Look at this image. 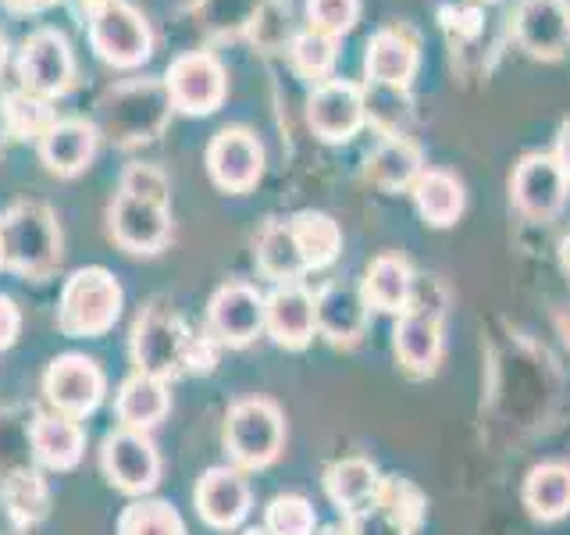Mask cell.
Returning a JSON list of instances; mask_svg holds the SVG:
<instances>
[{
  "label": "cell",
  "instance_id": "6da1fadb",
  "mask_svg": "<svg viewBox=\"0 0 570 535\" xmlns=\"http://www.w3.org/2000/svg\"><path fill=\"white\" fill-rule=\"evenodd\" d=\"M132 361L142 374L168 382L186 371H210L214 347L207 335H193L183 318L171 314L165 303H150L136 318L132 329Z\"/></svg>",
  "mask_w": 570,
  "mask_h": 535
},
{
  "label": "cell",
  "instance_id": "7a4b0ae2",
  "mask_svg": "<svg viewBox=\"0 0 570 535\" xmlns=\"http://www.w3.org/2000/svg\"><path fill=\"white\" fill-rule=\"evenodd\" d=\"M4 268H14L18 275L43 282L58 272L61 264V228L53 211L40 201H18L4 218Z\"/></svg>",
  "mask_w": 570,
  "mask_h": 535
},
{
  "label": "cell",
  "instance_id": "3957f363",
  "mask_svg": "<svg viewBox=\"0 0 570 535\" xmlns=\"http://www.w3.org/2000/svg\"><path fill=\"white\" fill-rule=\"evenodd\" d=\"M121 314V285L107 268H79L65 282L58 329L76 339H97L115 329Z\"/></svg>",
  "mask_w": 570,
  "mask_h": 535
},
{
  "label": "cell",
  "instance_id": "277c9868",
  "mask_svg": "<svg viewBox=\"0 0 570 535\" xmlns=\"http://www.w3.org/2000/svg\"><path fill=\"white\" fill-rule=\"evenodd\" d=\"M171 111V97L165 82H129L118 86L100 104L104 133L118 143H147L165 129Z\"/></svg>",
  "mask_w": 570,
  "mask_h": 535
},
{
  "label": "cell",
  "instance_id": "5b68a950",
  "mask_svg": "<svg viewBox=\"0 0 570 535\" xmlns=\"http://www.w3.org/2000/svg\"><path fill=\"white\" fill-rule=\"evenodd\" d=\"M285 442L282 410L272 400H239L225 418V446L239 468H267Z\"/></svg>",
  "mask_w": 570,
  "mask_h": 535
},
{
  "label": "cell",
  "instance_id": "8992f818",
  "mask_svg": "<svg viewBox=\"0 0 570 535\" xmlns=\"http://www.w3.org/2000/svg\"><path fill=\"white\" fill-rule=\"evenodd\" d=\"M89 43H94L100 61L115 68H136L154 54V32L129 0H111L89 22Z\"/></svg>",
  "mask_w": 570,
  "mask_h": 535
},
{
  "label": "cell",
  "instance_id": "52a82bcc",
  "mask_svg": "<svg viewBox=\"0 0 570 535\" xmlns=\"http://www.w3.org/2000/svg\"><path fill=\"white\" fill-rule=\"evenodd\" d=\"M165 89L171 97V107H178L183 115H214L225 100L228 79L214 54L193 50L171 61L165 76Z\"/></svg>",
  "mask_w": 570,
  "mask_h": 535
},
{
  "label": "cell",
  "instance_id": "ba28073f",
  "mask_svg": "<svg viewBox=\"0 0 570 535\" xmlns=\"http://www.w3.org/2000/svg\"><path fill=\"white\" fill-rule=\"evenodd\" d=\"M100 464L107 481L129 496L150 493L160 478V457L154 442L147 432H136V428H118V432L107 436L100 446Z\"/></svg>",
  "mask_w": 570,
  "mask_h": 535
},
{
  "label": "cell",
  "instance_id": "9c48e42d",
  "mask_svg": "<svg viewBox=\"0 0 570 535\" xmlns=\"http://www.w3.org/2000/svg\"><path fill=\"white\" fill-rule=\"evenodd\" d=\"M43 392L58 407V415L79 421L94 415L104 400V371L82 353H61L53 357L43 374Z\"/></svg>",
  "mask_w": 570,
  "mask_h": 535
},
{
  "label": "cell",
  "instance_id": "30bf717a",
  "mask_svg": "<svg viewBox=\"0 0 570 535\" xmlns=\"http://www.w3.org/2000/svg\"><path fill=\"white\" fill-rule=\"evenodd\" d=\"M18 76L32 97H58L76 79V58L58 29H36L22 43Z\"/></svg>",
  "mask_w": 570,
  "mask_h": 535
},
{
  "label": "cell",
  "instance_id": "8fae6325",
  "mask_svg": "<svg viewBox=\"0 0 570 535\" xmlns=\"http://www.w3.org/2000/svg\"><path fill=\"white\" fill-rule=\"evenodd\" d=\"M111 236L129 254H157L171 240V211L168 204L118 193L111 204Z\"/></svg>",
  "mask_w": 570,
  "mask_h": 535
},
{
  "label": "cell",
  "instance_id": "7c38bea8",
  "mask_svg": "<svg viewBox=\"0 0 570 535\" xmlns=\"http://www.w3.org/2000/svg\"><path fill=\"white\" fill-rule=\"evenodd\" d=\"M210 339L222 347H246L264 332V296L254 285L228 282L210 296Z\"/></svg>",
  "mask_w": 570,
  "mask_h": 535
},
{
  "label": "cell",
  "instance_id": "4fadbf2b",
  "mask_svg": "<svg viewBox=\"0 0 570 535\" xmlns=\"http://www.w3.org/2000/svg\"><path fill=\"white\" fill-rule=\"evenodd\" d=\"M396 357L406 371L432 374L442 357V308L424 303L414 290L396 321Z\"/></svg>",
  "mask_w": 570,
  "mask_h": 535
},
{
  "label": "cell",
  "instance_id": "5bb4252c",
  "mask_svg": "<svg viewBox=\"0 0 570 535\" xmlns=\"http://www.w3.org/2000/svg\"><path fill=\"white\" fill-rule=\"evenodd\" d=\"M513 32L531 58L557 61L570 50L567 0H521L513 11Z\"/></svg>",
  "mask_w": 570,
  "mask_h": 535
},
{
  "label": "cell",
  "instance_id": "9a60e30c",
  "mask_svg": "<svg viewBox=\"0 0 570 535\" xmlns=\"http://www.w3.org/2000/svg\"><path fill=\"white\" fill-rule=\"evenodd\" d=\"M367 107H364V94L353 82L343 79H328L321 82L311 100H307V121L317 139L325 143H346L356 136V129L364 125Z\"/></svg>",
  "mask_w": 570,
  "mask_h": 535
},
{
  "label": "cell",
  "instance_id": "2e32d148",
  "mask_svg": "<svg viewBox=\"0 0 570 535\" xmlns=\"http://www.w3.org/2000/svg\"><path fill=\"white\" fill-rule=\"evenodd\" d=\"M210 178L228 193H246L261 183L264 172V147L254 133L246 129H222L207 147Z\"/></svg>",
  "mask_w": 570,
  "mask_h": 535
},
{
  "label": "cell",
  "instance_id": "e0dca14e",
  "mask_svg": "<svg viewBox=\"0 0 570 535\" xmlns=\"http://www.w3.org/2000/svg\"><path fill=\"white\" fill-rule=\"evenodd\" d=\"M570 178L552 154H528L513 172V201L528 218H552L567 204Z\"/></svg>",
  "mask_w": 570,
  "mask_h": 535
},
{
  "label": "cell",
  "instance_id": "ac0fdd59",
  "mask_svg": "<svg viewBox=\"0 0 570 535\" xmlns=\"http://www.w3.org/2000/svg\"><path fill=\"white\" fill-rule=\"evenodd\" d=\"M264 329L285 350H303L317 332L314 296L299 282H282L264 296Z\"/></svg>",
  "mask_w": 570,
  "mask_h": 535
},
{
  "label": "cell",
  "instance_id": "d6986e66",
  "mask_svg": "<svg viewBox=\"0 0 570 535\" xmlns=\"http://www.w3.org/2000/svg\"><path fill=\"white\" fill-rule=\"evenodd\" d=\"M367 300L364 290L350 282H332L314 296L317 332L328 339L332 347H353L367 329Z\"/></svg>",
  "mask_w": 570,
  "mask_h": 535
},
{
  "label": "cell",
  "instance_id": "ffe728a7",
  "mask_svg": "<svg viewBox=\"0 0 570 535\" xmlns=\"http://www.w3.org/2000/svg\"><path fill=\"white\" fill-rule=\"evenodd\" d=\"M196 510L210 528H236L249 514V486L239 471L232 468H210L196 481Z\"/></svg>",
  "mask_w": 570,
  "mask_h": 535
},
{
  "label": "cell",
  "instance_id": "44dd1931",
  "mask_svg": "<svg viewBox=\"0 0 570 535\" xmlns=\"http://www.w3.org/2000/svg\"><path fill=\"white\" fill-rule=\"evenodd\" d=\"M97 139H100L97 125H89L82 118H61L40 139V157L53 175L71 178L89 168V160L97 154Z\"/></svg>",
  "mask_w": 570,
  "mask_h": 535
},
{
  "label": "cell",
  "instance_id": "7402d4cb",
  "mask_svg": "<svg viewBox=\"0 0 570 535\" xmlns=\"http://www.w3.org/2000/svg\"><path fill=\"white\" fill-rule=\"evenodd\" d=\"M367 79L379 86L406 89L410 79L417 76V43L403 29H382L367 40L364 54Z\"/></svg>",
  "mask_w": 570,
  "mask_h": 535
},
{
  "label": "cell",
  "instance_id": "603a6c76",
  "mask_svg": "<svg viewBox=\"0 0 570 535\" xmlns=\"http://www.w3.org/2000/svg\"><path fill=\"white\" fill-rule=\"evenodd\" d=\"M32 454L53 471H71L86 454V436L76 418L65 415H40L29 428Z\"/></svg>",
  "mask_w": 570,
  "mask_h": 535
},
{
  "label": "cell",
  "instance_id": "cb8c5ba5",
  "mask_svg": "<svg viewBox=\"0 0 570 535\" xmlns=\"http://www.w3.org/2000/svg\"><path fill=\"white\" fill-rule=\"evenodd\" d=\"M168 407H171L168 382H160L154 374H142V371H136L132 379L121 382L118 400H115L121 428H136V432H150L154 425L165 421Z\"/></svg>",
  "mask_w": 570,
  "mask_h": 535
},
{
  "label": "cell",
  "instance_id": "d4e9b609",
  "mask_svg": "<svg viewBox=\"0 0 570 535\" xmlns=\"http://www.w3.org/2000/svg\"><path fill=\"white\" fill-rule=\"evenodd\" d=\"M382 486V475L374 471V464L364 457H346V460H335L332 468L325 471V493L328 499L346 514L364 510L367 504H374Z\"/></svg>",
  "mask_w": 570,
  "mask_h": 535
},
{
  "label": "cell",
  "instance_id": "484cf974",
  "mask_svg": "<svg viewBox=\"0 0 570 535\" xmlns=\"http://www.w3.org/2000/svg\"><path fill=\"white\" fill-rule=\"evenodd\" d=\"M364 300L367 308L382 311V314H403L410 296H414V272L403 257H379L367 268V279H364Z\"/></svg>",
  "mask_w": 570,
  "mask_h": 535
},
{
  "label": "cell",
  "instance_id": "4316f807",
  "mask_svg": "<svg viewBox=\"0 0 570 535\" xmlns=\"http://www.w3.org/2000/svg\"><path fill=\"white\" fill-rule=\"evenodd\" d=\"M524 507L539 522H560L570 514V464H539L524 481Z\"/></svg>",
  "mask_w": 570,
  "mask_h": 535
},
{
  "label": "cell",
  "instance_id": "83f0119b",
  "mask_svg": "<svg viewBox=\"0 0 570 535\" xmlns=\"http://www.w3.org/2000/svg\"><path fill=\"white\" fill-rule=\"evenodd\" d=\"M414 204L432 228H450L463 214V186L450 172H421L414 183Z\"/></svg>",
  "mask_w": 570,
  "mask_h": 535
},
{
  "label": "cell",
  "instance_id": "f1b7e54d",
  "mask_svg": "<svg viewBox=\"0 0 570 535\" xmlns=\"http://www.w3.org/2000/svg\"><path fill=\"white\" fill-rule=\"evenodd\" d=\"M289 228L307 268H328L338 257V250H343V228L321 211H299Z\"/></svg>",
  "mask_w": 570,
  "mask_h": 535
},
{
  "label": "cell",
  "instance_id": "f546056e",
  "mask_svg": "<svg viewBox=\"0 0 570 535\" xmlns=\"http://www.w3.org/2000/svg\"><path fill=\"white\" fill-rule=\"evenodd\" d=\"M421 175V154L406 136L385 139L379 150L367 157V178L382 189H403L414 186Z\"/></svg>",
  "mask_w": 570,
  "mask_h": 535
},
{
  "label": "cell",
  "instance_id": "4dcf8cb0",
  "mask_svg": "<svg viewBox=\"0 0 570 535\" xmlns=\"http://www.w3.org/2000/svg\"><path fill=\"white\" fill-rule=\"evenodd\" d=\"M257 264L267 279H275L278 285L282 282H296L303 272H307V264L299 257V246L293 240V228L282 225V222H272L257 240Z\"/></svg>",
  "mask_w": 570,
  "mask_h": 535
},
{
  "label": "cell",
  "instance_id": "1f68e13d",
  "mask_svg": "<svg viewBox=\"0 0 570 535\" xmlns=\"http://www.w3.org/2000/svg\"><path fill=\"white\" fill-rule=\"evenodd\" d=\"M0 496H4V507L11 514V522L22 525V528L43 522L47 510H50L47 481L36 475V471H14L11 478H4V486H0Z\"/></svg>",
  "mask_w": 570,
  "mask_h": 535
},
{
  "label": "cell",
  "instance_id": "d6a6232c",
  "mask_svg": "<svg viewBox=\"0 0 570 535\" xmlns=\"http://www.w3.org/2000/svg\"><path fill=\"white\" fill-rule=\"evenodd\" d=\"M118 535H186V525L165 499H136L121 510Z\"/></svg>",
  "mask_w": 570,
  "mask_h": 535
},
{
  "label": "cell",
  "instance_id": "836d02e7",
  "mask_svg": "<svg viewBox=\"0 0 570 535\" xmlns=\"http://www.w3.org/2000/svg\"><path fill=\"white\" fill-rule=\"evenodd\" d=\"M364 107L371 121L379 125V129L389 136V139H400L410 125V100H406V89H392V86H379L371 82V89L364 94Z\"/></svg>",
  "mask_w": 570,
  "mask_h": 535
},
{
  "label": "cell",
  "instance_id": "e575fe53",
  "mask_svg": "<svg viewBox=\"0 0 570 535\" xmlns=\"http://www.w3.org/2000/svg\"><path fill=\"white\" fill-rule=\"evenodd\" d=\"M58 121L50 115V107L43 97H32V94H11L4 100V125L22 139H43L50 125Z\"/></svg>",
  "mask_w": 570,
  "mask_h": 535
},
{
  "label": "cell",
  "instance_id": "d590c367",
  "mask_svg": "<svg viewBox=\"0 0 570 535\" xmlns=\"http://www.w3.org/2000/svg\"><path fill=\"white\" fill-rule=\"evenodd\" d=\"M289 58L303 79H325L335 65V40L325 32L307 29L289 43Z\"/></svg>",
  "mask_w": 570,
  "mask_h": 535
},
{
  "label": "cell",
  "instance_id": "8d00e7d4",
  "mask_svg": "<svg viewBox=\"0 0 570 535\" xmlns=\"http://www.w3.org/2000/svg\"><path fill=\"white\" fill-rule=\"evenodd\" d=\"M314 507L311 499L303 496H275L272 507H267V517H264V532L267 535H314Z\"/></svg>",
  "mask_w": 570,
  "mask_h": 535
},
{
  "label": "cell",
  "instance_id": "74e56055",
  "mask_svg": "<svg viewBox=\"0 0 570 535\" xmlns=\"http://www.w3.org/2000/svg\"><path fill=\"white\" fill-rule=\"evenodd\" d=\"M204 26L218 36H232L239 29L254 26V18L261 11V0H204Z\"/></svg>",
  "mask_w": 570,
  "mask_h": 535
},
{
  "label": "cell",
  "instance_id": "f35d334b",
  "mask_svg": "<svg viewBox=\"0 0 570 535\" xmlns=\"http://www.w3.org/2000/svg\"><path fill=\"white\" fill-rule=\"evenodd\" d=\"M307 18L314 32H325L332 40H338L361 18V0H307Z\"/></svg>",
  "mask_w": 570,
  "mask_h": 535
},
{
  "label": "cell",
  "instance_id": "ab89813d",
  "mask_svg": "<svg viewBox=\"0 0 570 535\" xmlns=\"http://www.w3.org/2000/svg\"><path fill=\"white\" fill-rule=\"evenodd\" d=\"M379 504L385 507V510H392L400 517L403 525H410V528H417L421 522H424V496L410 486L406 478H382V486H379Z\"/></svg>",
  "mask_w": 570,
  "mask_h": 535
},
{
  "label": "cell",
  "instance_id": "60d3db41",
  "mask_svg": "<svg viewBox=\"0 0 570 535\" xmlns=\"http://www.w3.org/2000/svg\"><path fill=\"white\" fill-rule=\"evenodd\" d=\"M121 193L142 196V201L168 204V175L154 165H129L121 175Z\"/></svg>",
  "mask_w": 570,
  "mask_h": 535
},
{
  "label": "cell",
  "instance_id": "b9f144b4",
  "mask_svg": "<svg viewBox=\"0 0 570 535\" xmlns=\"http://www.w3.org/2000/svg\"><path fill=\"white\" fill-rule=\"evenodd\" d=\"M414 528L403 525L396 514L385 510L379 499L367 504L364 510L350 514V535H410Z\"/></svg>",
  "mask_w": 570,
  "mask_h": 535
},
{
  "label": "cell",
  "instance_id": "7bdbcfd3",
  "mask_svg": "<svg viewBox=\"0 0 570 535\" xmlns=\"http://www.w3.org/2000/svg\"><path fill=\"white\" fill-rule=\"evenodd\" d=\"M18 332H22V311L14 308V300L0 293V350L14 347Z\"/></svg>",
  "mask_w": 570,
  "mask_h": 535
},
{
  "label": "cell",
  "instance_id": "ee69618b",
  "mask_svg": "<svg viewBox=\"0 0 570 535\" xmlns=\"http://www.w3.org/2000/svg\"><path fill=\"white\" fill-rule=\"evenodd\" d=\"M552 157H557V165H560V168H563V175L570 178V121H563V125H560L557 154H552Z\"/></svg>",
  "mask_w": 570,
  "mask_h": 535
},
{
  "label": "cell",
  "instance_id": "f6af8a7d",
  "mask_svg": "<svg viewBox=\"0 0 570 535\" xmlns=\"http://www.w3.org/2000/svg\"><path fill=\"white\" fill-rule=\"evenodd\" d=\"M53 4H61V0H4V8L14 14H36V11H47Z\"/></svg>",
  "mask_w": 570,
  "mask_h": 535
},
{
  "label": "cell",
  "instance_id": "bcb514c9",
  "mask_svg": "<svg viewBox=\"0 0 570 535\" xmlns=\"http://www.w3.org/2000/svg\"><path fill=\"white\" fill-rule=\"evenodd\" d=\"M68 4H71V11H76V14L82 18V22H94V18H97L107 4H111V0H68Z\"/></svg>",
  "mask_w": 570,
  "mask_h": 535
},
{
  "label": "cell",
  "instance_id": "7dc6e473",
  "mask_svg": "<svg viewBox=\"0 0 570 535\" xmlns=\"http://www.w3.org/2000/svg\"><path fill=\"white\" fill-rule=\"evenodd\" d=\"M560 261H563V268H567V272H570V236L560 243Z\"/></svg>",
  "mask_w": 570,
  "mask_h": 535
},
{
  "label": "cell",
  "instance_id": "c3c4849f",
  "mask_svg": "<svg viewBox=\"0 0 570 535\" xmlns=\"http://www.w3.org/2000/svg\"><path fill=\"white\" fill-rule=\"evenodd\" d=\"M4 61H8V40L0 36V68H4Z\"/></svg>",
  "mask_w": 570,
  "mask_h": 535
},
{
  "label": "cell",
  "instance_id": "681fc988",
  "mask_svg": "<svg viewBox=\"0 0 570 535\" xmlns=\"http://www.w3.org/2000/svg\"><path fill=\"white\" fill-rule=\"evenodd\" d=\"M0 268H4V232H0Z\"/></svg>",
  "mask_w": 570,
  "mask_h": 535
},
{
  "label": "cell",
  "instance_id": "f907efd6",
  "mask_svg": "<svg viewBox=\"0 0 570 535\" xmlns=\"http://www.w3.org/2000/svg\"><path fill=\"white\" fill-rule=\"evenodd\" d=\"M243 535H267L264 528H249V532H243Z\"/></svg>",
  "mask_w": 570,
  "mask_h": 535
}]
</instances>
